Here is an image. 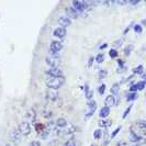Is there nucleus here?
<instances>
[{
    "mask_svg": "<svg viewBox=\"0 0 146 146\" xmlns=\"http://www.w3.org/2000/svg\"><path fill=\"white\" fill-rule=\"evenodd\" d=\"M65 84V77H50L47 76V78L45 79V85L47 86L48 89H53V90H57Z\"/></svg>",
    "mask_w": 146,
    "mask_h": 146,
    "instance_id": "f257e3e1",
    "label": "nucleus"
},
{
    "mask_svg": "<svg viewBox=\"0 0 146 146\" xmlns=\"http://www.w3.org/2000/svg\"><path fill=\"white\" fill-rule=\"evenodd\" d=\"M77 131V126H75L72 123H68V124L64 126V127H56L55 132L58 136H66V135H73Z\"/></svg>",
    "mask_w": 146,
    "mask_h": 146,
    "instance_id": "f03ea898",
    "label": "nucleus"
},
{
    "mask_svg": "<svg viewBox=\"0 0 146 146\" xmlns=\"http://www.w3.org/2000/svg\"><path fill=\"white\" fill-rule=\"evenodd\" d=\"M63 50V43L59 41H53L50 45V56H54V57H58L59 52Z\"/></svg>",
    "mask_w": 146,
    "mask_h": 146,
    "instance_id": "7ed1b4c3",
    "label": "nucleus"
},
{
    "mask_svg": "<svg viewBox=\"0 0 146 146\" xmlns=\"http://www.w3.org/2000/svg\"><path fill=\"white\" fill-rule=\"evenodd\" d=\"M70 7L73 8V9H75V10H76V11H77L79 15L90 9V8L88 7L87 3H86V1H78V0H76V1H73Z\"/></svg>",
    "mask_w": 146,
    "mask_h": 146,
    "instance_id": "20e7f679",
    "label": "nucleus"
},
{
    "mask_svg": "<svg viewBox=\"0 0 146 146\" xmlns=\"http://www.w3.org/2000/svg\"><path fill=\"white\" fill-rule=\"evenodd\" d=\"M21 137H22V135L18 127H13V129L10 131V133H9V139H10V141H11L12 143H15V145H18V144L20 143Z\"/></svg>",
    "mask_w": 146,
    "mask_h": 146,
    "instance_id": "39448f33",
    "label": "nucleus"
},
{
    "mask_svg": "<svg viewBox=\"0 0 146 146\" xmlns=\"http://www.w3.org/2000/svg\"><path fill=\"white\" fill-rule=\"evenodd\" d=\"M18 129L21 133V135H23V136H28L31 133V124L28 121H22L18 126Z\"/></svg>",
    "mask_w": 146,
    "mask_h": 146,
    "instance_id": "423d86ee",
    "label": "nucleus"
},
{
    "mask_svg": "<svg viewBox=\"0 0 146 146\" xmlns=\"http://www.w3.org/2000/svg\"><path fill=\"white\" fill-rule=\"evenodd\" d=\"M45 62L51 68H59V66L62 64L60 58L59 57H54V56H47Z\"/></svg>",
    "mask_w": 146,
    "mask_h": 146,
    "instance_id": "0eeeda50",
    "label": "nucleus"
},
{
    "mask_svg": "<svg viewBox=\"0 0 146 146\" xmlns=\"http://www.w3.org/2000/svg\"><path fill=\"white\" fill-rule=\"evenodd\" d=\"M45 73H46L47 76H50V77H56V78H58V77H64V74H63L60 68H51V67H50Z\"/></svg>",
    "mask_w": 146,
    "mask_h": 146,
    "instance_id": "6e6552de",
    "label": "nucleus"
},
{
    "mask_svg": "<svg viewBox=\"0 0 146 146\" xmlns=\"http://www.w3.org/2000/svg\"><path fill=\"white\" fill-rule=\"evenodd\" d=\"M45 97L47 100L50 101H56L59 98V94L57 92V90H53V89H47L45 91Z\"/></svg>",
    "mask_w": 146,
    "mask_h": 146,
    "instance_id": "1a4fd4ad",
    "label": "nucleus"
},
{
    "mask_svg": "<svg viewBox=\"0 0 146 146\" xmlns=\"http://www.w3.org/2000/svg\"><path fill=\"white\" fill-rule=\"evenodd\" d=\"M104 104H106V107H108L109 109L112 108V107H114L115 104H117V97H114V96H112V95H109L106 98V100H104Z\"/></svg>",
    "mask_w": 146,
    "mask_h": 146,
    "instance_id": "9d476101",
    "label": "nucleus"
},
{
    "mask_svg": "<svg viewBox=\"0 0 146 146\" xmlns=\"http://www.w3.org/2000/svg\"><path fill=\"white\" fill-rule=\"evenodd\" d=\"M87 106H88V112L86 113V117H90L95 113L96 109H97V102H96L95 100H90V101H88Z\"/></svg>",
    "mask_w": 146,
    "mask_h": 146,
    "instance_id": "9b49d317",
    "label": "nucleus"
},
{
    "mask_svg": "<svg viewBox=\"0 0 146 146\" xmlns=\"http://www.w3.org/2000/svg\"><path fill=\"white\" fill-rule=\"evenodd\" d=\"M58 24L62 28H65L66 29V27H69L72 24V20L67 15H60L58 18Z\"/></svg>",
    "mask_w": 146,
    "mask_h": 146,
    "instance_id": "f8f14e48",
    "label": "nucleus"
},
{
    "mask_svg": "<svg viewBox=\"0 0 146 146\" xmlns=\"http://www.w3.org/2000/svg\"><path fill=\"white\" fill-rule=\"evenodd\" d=\"M67 15V17L72 20V19H78L80 15H79L75 9H73L72 7H67L66 8V15Z\"/></svg>",
    "mask_w": 146,
    "mask_h": 146,
    "instance_id": "ddd939ff",
    "label": "nucleus"
},
{
    "mask_svg": "<svg viewBox=\"0 0 146 146\" xmlns=\"http://www.w3.org/2000/svg\"><path fill=\"white\" fill-rule=\"evenodd\" d=\"M53 35L55 37H58V38H64L66 36V29L62 28V27H58V28H56L54 30Z\"/></svg>",
    "mask_w": 146,
    "mask_h": 146,
    "instance_id": "4468645a",
    "label": "nucleus"
},
{
    "mask_svg": "<svg viewBox=\"0 0 146 146\" xmlns=\"http://www.w3.org/2000/svg\"><path fill=\"white\" fill-rule=\"evenodd\" d=\"M130 135H131V142L136 143V144H143V142H144V136L139 135V134H136V133H134V132H131Z\"/></svg>",
    "mask_w": 146,
    "mask_h": 146,
    "instance_id": "2eb2a0df",
    "label": "nucleus"
},
{
    "mask_svg": "<svg viewBox=\"0 0 146 146\" xmlns=\"http://www.w3.org/2000/svg\"><path fill=\"white\" fill-rule=\"evenodd\" d=\"M25 117L27 119L29 120L28 122L29 123H33V122H35V119H36V112H35V110L34 109H30L28 112H27V114H25Z\"/></svg>",
    "mask_w": 146,
    "mask_h": 146,
    "instance_id": "dca6fc26",
    "label": "nucleus"
},
{
    "mask_svg": "<svg viewBox=\"0 0 146 146\" xmlns=\"http://www.w3.org/2000/svg\"><path fill=\"white\" fill-rule=\"evenodd\" d=\"M145 120H137V121H135V123H134V125L139 129V131L142 132V134L144 135L145 134Z\"/></svg>",
    "mask_w": 146,
    "mask_h": 146,
    "instance_id": "f3484780",
    "label": "nucleus"
},
{
    "mask_svg": "<svg viewBox=\"0 0 146 146\" xmlns=\"http://www.w3.org/2000/svg\"><path fill=\"white\" fill-rule=\"evenodd\" d=\"M84 90H85V97L87 98L88 101L94 100V91H92V90L89 88V86H88V85H86V86H85Z\"/></svg>",
    "mask_w": 146,
    "mask_h": 146,
    "instance_id": "a211bd4d",
    "label": "nucleus"
},
{
    "mask_svg": "<svg viewBox=\"0 0 146 146\" xmlns=\"http://www.w3.org/2000/svg\"><path fill=\"white\" fill-rule=\"evenodd\" d=\"M64 146H81V143L76 139H69L64 143Z\"/></svg>",
    "mask_w": 146,
    "mask_h": 146,
    "instance_id": "6ab92c4d",
    "label": "nucleus"
},
{
    "mask_svg": "<svg viewBox=\"0 0 146 146\" xmlns=\"http://www.w3.org/2000/svg\"><path fill=\"white\" fill-rule=\"evenodd\" d=\"M109 114H110V109L108 107H103L99 111V117H101V119H107V117H109Z\"/></svg>",
    "mask_w": 146,
    "mask_h": 146,
    "instance_id": "aec40b11",
    "label": "nucleus"
},
{
    "mask_svg": "<svg viewBox=\"0 0 146 146\" xmlns=\"http://www.w3.org/2000/svg\"><path fill=\"white\" fill-rule=\"evenodd\" d=\"M98 125H99L100 127H102V129H108V127H110V126L112 125V122H111L110 120L102 119V120H100V121L98 122Z\"/></svg>",
    "mask_w": 146,
    "mask_h": 146,
    "instance_id": "412c9836",
    "label": "nucleus"
},
{
    "mask_svg": "<svg viewBox=\"0 0 146 146\" xmlns=\"http://www.w3.org/2000/svg\"><path fill=\"white\" fill-rule=\"evenodd\" d=\"M67 124H68V122H67V120L64 119V117H58V119L56 120V122H55L56 127H64V126H66Z\"/></svg>",
    "mask_w": 146,
    "mask_h": 146,
    "instance_id": "4be33fe9",
    "label": "nucleus"
},
{
    "mask_svg": "<svg viewBox=\"0 0 146 146\" xmlns=\"http://www.w3.org/2000/svg\"><path fill=\"white\" fill-rule=\"evenodd\" d=\"M119 91H120V84H113L112 87H111V94L110 95L117 97L119 95Z\"/></svg>",
    "mask_w": 146,
    "mask_h": 146,
    "instance_id": "5701e85b",
    "label": "nucleus"
},
{
    "mask_svg": "<svg viewBox=\"0 0 146 146\" xmlns=\"http://www.w3.org/2000/svg\"><path fill=\"white\" fill-rule=\"evenodd\" d=\"M132 73L134 74V75H142V74H144V66L139 65L137 67H134L132 69Z\"/></svg>",
    "mask_w": 146,
    "mask_h": 146,
    "instance_id": "b1692460",
    "label": "nucleus"
},
{
    "mask_svg": "<svg viewBox=\"0 0 146 146\" xmlns=\"http://www.w3.org/2000/svg\"><path fill=\"white\" fill-rule=\"evenodd\" d=\"M137 92H130L129 95L126 96V100L127 101H134V100H136L137 99Z\"/></svg>",
    "mask_w": 146,
    "mask_h": 146,
    "instance_id": "393cba45",
    "label": "nucleus"
},
{
    "mask_svg": "<svg viewBox=\"0 0 146 146\" xmlns=\"http://www.w3.org/2000/svg\"><path fill=\"white\" fill-rule=\"evenodd\" d=\"M133 50H134V45H133V44H129V45L124 48V55L125 56H129V55L132 53Z\"/></svg>",
    "mask_w": 146,
    "mask_h": 146,
    "instance_id": "a878e982",
    "label": "nucleus"
},
{
    "mask_svg": "<svg viewBox=\"0 0 146 146\" xmlns=\"http://www.w3.org/2000/svg\"><path fill=\"white\" fill-rule=\"evenodd\" d=\"M102 133H103V131H102V130H100V129L96 130V131L94 132V137H95V139H102Z\"/></svg>",
    "mask_w": 146,
    "mask_h": 146,
    "instance_id": "bb28decb",
    "label": "nucleus"
},
{
    "mask_svg": "<svg viewBox=\"0 0 146 146\" xmlns=\"http://www.w3.org/2000/svg\"><path fill=\"white\" fill-rule=\"evenodd\" d=\"M96 62L98 63V64H100V63H102L103 59H104V54L103 53H99L97 56H96Z\"/></svg>",
    "mask_w": 146,
    "mask_h": 146,
    "instance_id": "cd10ccee",
    "label": "nucleus"
},
{
    "mask_svg": "<svg viewBox=\"0 0 146 146\" xmlns=\"http://www.w3.org/2000/svg\"><path fill=\"white\" fill-rule=\"evenodd\" d=\"M107 75H108L107 69H101V70L99 72V74H98V77H99V79H103V78L107 77Z\"/></svg>",
    "mask_w": 146,
    "mask_h": 146,
    "instance_id": "c85d7f7f",
    "label": "nucleus"
},
{
    "mask_svg": "<svg viewBox=\"0 0 146 146\" xmlns=\"http://www.w3.org/2000/svg\"><path fill=\"white\" fill-rule=\"evenodd\" d=\"M133 29H134V31H135V33H142V31H143V27H142L141 24H134Z\"/></svg>",
    "mask_w": 146,
    "mask_h": 146,
    "instance_id": "c756f323",
    "label": "nucleus"
},
{
    "mask_svg": "<svg viewBox=\"0 0 146 146\" xmlns=\"http://www.w3.org/2000/svg\"><path fill=\"white\" fill-rule=\"evenodd\" d=\"M123 42H124V40L123 38H120V40H117L114 43H113V46L117 48V47H121L122 46V44H123Z\"/></svg>",
    "mask_w": 146,
    "mask_h": 146,
    "instance_id": "7c9ffc66",
    "label": "nucleus"
},
{
    "mask_svg": "<svg viewBox=\"0 0 146 146\" xmlns=\"http://www.w3.org/2000/svg\"><path fill=\"white\" fill-rule=\"evenodd\" d=\"M136 86H137V89H139V91H142V90L144 89V87H145V80L139 81V82L136 84Z\"/></svg>",
    "mask_w": 146,
    "mask_h": 146,
    "instance_id": "2f4dec72",
    "label": "nucleus"
},
{
    "mask_svg": "<svg viewBox=\"0 0 146 146\" xmlns=\"http://www.w3.org/2000/svg\"><path fill=\"white\" fill-rule=\"evenodd\" d=\"M98 92H99V95H101V96L106 92V85H104V84H103V85H100V86L98 87Z\"/></svg>",
    "mask_w": 146,
    "mask_h": 146,
    "instance_id": "473e14b6",
    "label": "nucleus"
},
{
    "mask_svg": "<svg viewBox=\"0 0 146 146\" xmlns=\"http://www.w3.org/2000/svg\"><path fill=\"white\" fill-rule=\"evenodd\" d=\"M117 55H119V53H117L115 50H110L109 56L111 57V58H115V57H117Z\"/></svg>",
    "mask_w": 146,
    "mask_h": 146,
    "instance_id": "72a5a7b5",
    "label": "nucleus"
},
{
    "mask_svg": "<svg viewBox=\"0 0 146 146\" xmlns=\"http://www.w3.org/2000/svg\"><path fill=\"white\" fill-rule=\"evenodd\" d=\"M132 108H133V106H132V104H131V106H129V108H126V110H125L124 113H123V115H122V117H123V119H125V117L129 115V113L131 112Z\"/></svg>",
    "mask_w": 146,
    "mask_h": 146,
    "instance_id": "f704fd0d",
    "label": "nucleus"
},
{
    "mask_svg": "<svg viewBox=\"0 0 146 146\" xmlns=\"http://www.w3.org/2000/svg\"><path fill=\"white\" fill-rule=\"evenodd\" d=\"M121 129H122V126H119V127H117L114 131H113V133L111 134V139H113V137H115V135H117L119 132L121 131Z\"/></svg>",
    "mask_w": 146,
    "mask_h": 146,
    "instance_id": "c9c22d12",
    "label": "nucleus"
},
{
    "mask_svg": "<svg viewBox=\"0 0 146 146\" xmlns=\"http://www.w3.org/2000/svg\"><path fill=\"white\" fill-rule=\"evenodd\" d=\"M94 60H95V58H94L92 56H90V57H89V59H88V68H91V67H92Z\"/></svg>",
    "mask_w": 146,
    "mask_h": 146,
    "instance_id": "e433bc0d",
    "label": "nucleus"
},
{
    "mask_svg": "<svg viewBox=\"0 0 146 146\" xmlns=\"http://www.w3.org/2000/svg\"><path fill=\"white\" fill-rule=\"evenodd\" d=\"M130 91H131V92H136V91H139L136 84H135V85H132L131 87H130Z\"/></svg>",
    "mask_w": 146,
    "mask_h": 146,
    "instance_id": "4c0bfd02",
    "label": "nucleus"
},
{
    "mask_svg": "<svg viewBox=\"0 0 146 146\" xmlns=\"http://www.w3.org/2000/svg\"><path fill=\"white\" fill-rule=\"evenodd\" d=\"M29 146H41V143L38 141H32L29 144Z\"/></svg>",
    "mask_w": 146,
    "mask_h": 146,
    "instance_id": "58836bf2",
    "label": "nucleus"
},
{
    "mask_svg": "<svg viewBox=\"0 0 146 146\" xmlns=\"http://www.w3.org/2000/svg\"><path fill=\"white\" fill-rule=\"evenodd\" d=\"M117 64H119V66H120L121 68H124V63H123L122 59H119V60H117Z\"/></svg>",
    "mask_w": 146,
    "mask_h": 146,
    "instance_id": "ea45409f",
    "label": "nucleus"
},
{
    "mask_svg": "<svg viewBox=\"0 0 146 146\" xmlns=\"http://www.w3.org/2000/svg\"><path fill=\"white\" fill-rule=\"evenodd\" d=\"M117 146H129L125 142H120V143H117Z\"/></svg>",
    "mask_w": 146,
    "mask_h": 146,
    "instance_id": "a19ab883",
    "label": "nucleus"
},
{
    "mask_svg": "<svg viewBox=\"0 0 146 146\" xmlns=\"http://www.w3.org/2000/svg\"><path fill=\"white\" fill-rule=\"evenodd\" d=\"M107 46H108V44H103V45H101V46H100V48L102 50V48H106Z\"/></svg>",
    "mask_w": 146,
    "mask_h": 146,
    "instance_id": "79ce46f5",
    "label": "nucleus"
},
{
    "mask_svg": "<svg viewBox=\"0 0 146 146\" xmlns=\"http://www.w3.org/2000/svg\"><path fill=\"white\" fill-rule=\"evenodd\" d=\"M5 146H10V145H5Z\"/></svg>",
    "mask_w": 146,
    "mask_h": 146,
    "instance_id": "37998d69",
    "label": "nucleus"
}]
</instances>
